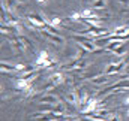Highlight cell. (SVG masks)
Masks as SVG:
<instances>
[{"mask_svg": "<svg viewBox=\"0 0 129 121\" xmlns=\"http://www.w3.org/2000/svg\"><path fill=\"white\" fill-rule=\"evenodd\" d=\"M64 79H66V78H64V75L62 73V72H57V70H56V72H53V73L48 76V81H50V82H53L54 85H60V84H63Z\"/></svg>", "mask_w": 129, "mask_h": 121, "instance_id": "30bf717a", "label": "cell"}, {"mask_svg": "<svg viewBox=\"0 0 129 121\" xmlns=\"http://www.w3.org/2000/svg\"><path fill=\"white\" fill-rule=\"evenodd\" d=\"M110 81V75H98V76H93L90 78V84H95V85H104V84H108Z\"/></svg>", "mask_w": 129, "mask_h": 121, "instance_id": "8fae6325", "label": "cell"}, {"mask_svg": "<svg viewBox=\"0 0 129 121\" xmlns=\"http://www.w3.org/2000/svg\"><path fill=\"white\" fill-rule=\"evenodd\" d=\"M123 43H125V42H122V40H111V42H108V43H107V48H105V51H108V52H113L114 49L120 48Z\"/></svg>", "mask_w": 129, "mask_h": 121, "instance_id": "5bb4252c", "label": "cell"}, {"mask_svg": "<svg viewBox=\"0 0 129 121\" xmlns=\"http://www.w3.org/2000/svg\"><path fill=\"white\" fill-rule=\"evenodd\" d=\"M69 121H77V120H74V118H71V120H69Z\"/></svg>", "mask_w": 129, "mask_h": 121, "instance_id": "d4e9b609", "label": "cell"}, {"mask_svg": "<svg viewBox=\"0 0 129 121\" xmlns=\"http://www.w3.org/2000/svg\"><path fill=\"white\" fill-rule=\"evenodd\" d=\"M39 31H41V34H42L48 42H51V43H54V45H57V46H63L64 45V39L62 36H59L57 33H54L53 30L45 29V30H39Z\"/></svg>", "mask_w": 129, "mask_h": 121, "instance_id": "3957f363", "label": "cell"}, {"mask_svg": "<svg viewBox=\"0 0 129 121\" xmlns=\"http://www.w3.org/2000/svg\"><path fill=\"white\" fill-rule=\"evenodd\" d=\"M113 54H114V55H117V57H123V55L126 54V48H125V46L122 45L120 48H117V49H114V51H113Z\"/></svg>", "mask_w": 129, "mask_h": 121, "instance_id": "ac0fdd59", "label": "cell"}, {"mask_svg": "<svg viewBox=\"0 0 129 121\" xmlns=\"http://www.w3.org/2000/svg\"><path fill=\"white\" fill-rule=\"evenodd\" d=\"M126 117H129V108L126 109Z\"/></svg>", "mask_w": 129, "mask_h": 121, "instance_id": "cb8c5ba5", "label": "cell"}, {"mask_svg": "<svg viewBox=\"0 0 129 121\" xmlns=\"http://www.w3.org/2000/svg\"><path fill=\"white\" fill-rule=\"evenodd\" d=\"M0 67H2V72H3V73H17L15 64H9V63L2 61V63H0Z\"/></svg>", "mask_w": 129, "mask_h": 121, "instance_id": "7c38bea8", "label": "cell"}, {"mask_svg": "<svg viewBox=\"0 0 129 121\" xmlns=\"http://www.w3.org/2000/svg\"><path fill=\"white\" fill-rule=\"evenodd\" d=\"M126 67V61L123 60V58H120V60L117 61H111L107 67H105V70H104V73L105 75H116V73H120V72H123V69Z\"/></svg>", "mask_w": 129, "mask_h": 121, "instance_id": "7a4b0ae2", "label": "cell"}, {"mask_svg": "<svg viewBox=\"0 0 129 121\" xmlns=\"http://www.w3.org/2000/svg\"><path fill=\"white\" fill-rule=\"evenodd\" d=\"M24 2H26V0H17V3H18V5H20V3H24Z\"/></svg>", "mask_w": 129, "mask_h": 121, "instance_id": "603a6c76", "label": "cell"}, {"mask_svg": "<svg viewBox=\"0 0 129 121\" xmlns=\"http://www.w3.org/2000/svg\"><path fill=\"white\" fill-rule=\"evenodd\" d=\"M125 105H126V108H129V96H126V99H125Z\"/></svg>", "mask_w": 129, "mask_h": 121, "instance_id": "7402d4cb", "label": "cell"}, {"mask_svg": "<svg viewBox=\"0 0 129 121\" xmlns=\"http://www.w3.org/2000/svg\"><path fill=\"white\" fill-rule=\"evenodd\" d=\"M107 5H108L107 0H93L92 5H90V8H93V9H96V11H102V9L107 8Z\"/></svg>", "mask_w": 129, "mask_h": 121, "instance_id": "9a60e30c", "label": "cell"}, {"mask_svg": "<svg viewBox=\"0 0 129 121\" xmlns=\"http://www.w3.org/2000/svg\"><path fill=\"white\" fill-rule=\"evenodd\" d=\"M75 40L78 42V45H80L84 51H87V52H98L96 43H93L90 39H87V37H84V36H75Z\"/></svg>", "mask_w": 129, "mask_h": 121, "instance_id": "5b68a950", "label": "cell"}, {"mask_svg": "<svg viewBox=\"0 0 129 121\" xmlns=\"http://www.w3.org/2000/svg\"><path fill=\"white\" fill-rule=\"evenodd\" d=\"M69 18L72 20V21H75V23H78V21H83V17H81V11L78 12V11H74L71 15H69Z\"/></svg>", "mask_w": 129, "mask_h": 121, "instance_id": "e0dca14e", "label": "cell"}, {"mask_svg": "<svg viewBox=\"0 0 129 121\" xmlns=\"http://www.w3.org/2000/svg\"><path fill=\"white\" fill-rule=\"evenodd\" d=\"M107 121H122V120H120V115H119V114L111 112V114L107 117Z\"/></svg>", "mask_w": 129, "mask_h": 121, "instance_id": "ffe728a7", "label": "cell"}, {"mask_svg": "<svg viewBox=\"0 0 129 121\" xmlns=\"http://www.w3.org/2000/svg\"><path fill=\"white\" fill-rule=\"evenodd\" d=\"M39 103H42V105H51V106H56V105H59V103H62L60 102V99L57 97V96H54V94H42V97L39 99Z\"/></svg>", "mask_w": 129, "mask_h": 121, "instance_id": "52a82bcc", "label": "cell"}, {"mask_svg": "<svg viewBox=\"0 0 129 121\" xmlns=\"http://www.w3.org/2000/svg\"><path fill=\"white\" fill-rule=\"evenodd\" d=\"M32 118H35V121H57L53 115H50L47 111H42V112H35L30 115Z\"/></svg>", "mask_w": 129, "mask_h": 121, "instance_id": "9c48e42d", "label": "cell"}, {"mask_svg": "<svg viewBox=\"0 0 129 121\" xmlns=\"http://www.w3.org/2000/svg\"><path fill=\"white\" fill-rule=\"evenodd\" d=\"M128 88H129V79H122V81L116 82L114 85L108 87L107 90H104L101 93V96L102 94H107V93H111V91H123V90H128Z\"/></svg>", "mask_w": 129, "mask_h": 121, "instance_id": "8992f818", "label": "cell"}, {"mask_svg": "<svg viewBox=\"0 0 129 121\" xmlns=\"http://www.w3.org/2000/svg\"><path fill=\"white\" fill-rule=\"evenodd\" d=\"M90 97H92V96L89 94V91H87V90H84V88H83V90H80V102H81V106H83V105H86V103L89 102V99H90ZM81 106H80V108H81Z\"/></svg>", "mask_w": 129, "mask_h": 121, "instance_id": "2e32d148", "label": "cell"}, {"mask_svg": "<svg viewBox=\"0 0 129 121\" xmlns=\"http://www.w3.org/2000/svg\"><path fill=\"white\" fill-rule=\"evenodd\" d=\"M48 2H50V0H36V3H38V5H41V6L48 5Z\"/></svg>", "mask_w": 129, "mask_h": 121, "instance_id": "44dd1931", "label": "cell"}, {"mask_svg": "<svg viewBox=\"0 0 129 121\" xmlns=\"http://www.w3.org/2000/svg\"><path fill=\"white\" fill-rule=\"evenodd\" d=\"M12 82H14V87H15L18 91H24L29 85H32L33 84V81L27 79V78H15Z\"/></svg>", "mask_w": 129, "mask_h": 121, "instance_id": "ba28073f", "label": "cell"}, {"mask_svg": "<svg viewBox=\"0 0 129 121\" xmlns=\"http://www.w3.org/2000/svg\"><path fill=\"white\" fill-rule=\"evenodd\" d=\"M47 21H48V29H50V30H53V29L56 30V29H59L60 24H62V20H60L59 17H53V18H50V20L47 18Z\"/></svg>", "mask_w": 129, "mask_h": 121, "instance_id": "4fadbf2b", "label": "cell"}, {"mask_svg": "<svg viewBox=\"0 0 129 121\" xmlns=\"http://www.w3.org/2000/svg\"><path fill=\"white\" fill-rule=\"evenodd\" d=\"M27 21L30 23V26H32L35 30H45V29H48V21H47V18L42 17V15L29 14V15H27Z\"/></svg>", "mask_w": 129, "mask_h": 121, "instance_id": "6da1fadb", "label": "cell"}, {"mask_svg": "<svg viewBox=\"0 0 129 121\" xmlns=\"http://www.w3.org/2000/svg\"><path fill=\"white\" fill-rule=\"evenodd\" d=\"M20 39H21V42L24 43V46H26L27 49H32V48H33L32 42H30V40H29V39H27L26 36H23V34H21V36H20Z\"/></svg>", "mask_w": 129, "mask_h": 121, "instance_id": "d6986e66", "label": "cell"}, {"mask_svg": "<svg viewBox=\"0 0 129 121\" xmlns=\"http://www.w3.org/2000/svg\"><path fill=\"white\" fill-rule=\"evenodd\" d=\"M87 66V63L86 60H83V58H75V60H71L69 63H66L62 66V70H66V72H74V70H83L84 67Z\"/></svg>", "mask_w": 129, "mask_h": 121, "instance_id": "277c9868", "label": "cell"}]
</instances>
